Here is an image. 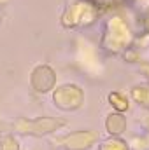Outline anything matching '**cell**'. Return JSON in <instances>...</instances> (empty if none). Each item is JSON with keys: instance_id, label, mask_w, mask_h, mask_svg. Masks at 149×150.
<instances>
[{"instance_id": "obj_2", "label": "cell", "mask_w": 149, "mask_h": 150, "mask_svg": "<svg viewBox=\"0 0 149 150\" xmlns=\"http://www.w3.org/2000/svg\"><path fill=\"white\" fill-rule=\"evenodd\" d=\"M107 127L111 129V133H121L123 127H125V119L123 115H111L109 122H107Z\"/></svg>"}, {"instance_id": "obj_1", "label": "cell", "mask_w": 149, "mask_h": 150, "mask_svg": "<svg viewBox=\"0 0 149 150\" xmlns=\"http://www.w3.org/2000/svg\"><path fill=\"white\" fill-rule=\"evenodd\" d=\"M109 101H111L112 107H114L116 110H119V112L128 110V100H126L121 93H111V94H109Z\"/></svg>"}, {"instance_id": "obj_4", "label": "cell", "mask_w": 149, "mask_h": 150, "mask_svg": "<svg viewBox=\"0 0 149 150\" xmlns=\"http://www.w3.org/2000/svg\"><path fill=\"white\" fill-rule=\"evenodd\" d=\"M146 28L149 30V14H148V18H146Z\"/></svg>"}, {"instance_id": "obj_3", "label": "cell", "mask_w": 149, "mask_h": 150, "mask_svg": "<svg viewBox=\"0 0 149 150\" xmlns=\"http://www.w3.org/2000/svg\"><path fill=\"white\" fill-rule=\"evenodd\" d=\"M133 98L144 105H149V89L146 87H135L133 89Z\"/></svg>"}]
</instances>
